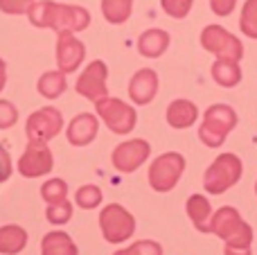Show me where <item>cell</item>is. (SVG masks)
<instances>
[{"mask_svg":"<svg viewBox=\"0 0 257 255\" xmlns=\"http://www.w3.org/2000/svg\"><path fill=\"white\" fill-rule=\"evenodd\" d=\"M210 233L219 235L226 242V246L250 248V244H253V228L230 206L219 208L212 215V219H210Z\"/></svg>","mask_w":257,"mask_h":255,"instance_id":"7a4b0ae2","label":"cell"},{"mask_svg":"<svg viewBox=\"0 0 257 255\" xmlns=\"http://www.w3.org/2000/svg\"><path fill=\"white\" fill-rule=\"evenodd\" d=\"M108 68L102 59H95L88 66L84 68V72L79 75L75 84V90L81 95V97L90 99V102H99L102 97L108 95Z\"/></svg>","mask_w":257,"mask_h":255,"instance_id":"8fae6325","label":"cell"},{"mask_svg":"<svg viewBox=\"0 0 257 255\" xmlns=\"http://www.w3.org/2000/svg\"><path fill=\"white\" fill-rule=\"evenodd\" d=\"M66 88H68L66 72H61L59 68H57V70L43 72V75L39 77V81H36V90H39V93L43 95L45 99H57V97H61V95L66 93Z\"/></svg>","mask_w":257,"mask_h":255,"instance_id":"ffe728a7","label":"cell"},{"mask_svg":"<svg viewBox=\"0 0 257 255\" xmlns=\"http://www.w3.org/2000/svg\"><path fill=\"white\" fill-rule=\"evenodd\" d=\"M237 126V113L228 104H212L205 108L199 126V138L205 147H221L228 134Z\"/></svg>","mask_w":257,"mask_h":255,"instance_id":"3957f363","label":"cell"},{"mask_svg":"<svg viewBox=\"0 0 257 255\" xmlns=\"http://www.w3.org/2000/svg\"><path fill=\"white\" fill-rule=\"evenodd\" d=\"M241 172H244V165H241L239 156H235V154H221V156L214 158V163L205 170V176H203L205 192L223 194L235 183H239Z\"/></svg>","mask_w":257,"mask_h":255,"instance_id":"277c9868","label":"cell"},{"mask_svg":"<svg viewBox=\"0 0 257 255\" xmlns=\"http://www.w3.org/2000/svg\"><path fill=\"white\" fill-rule=\"evenodd\" d=\"M192 5H194V0H160L163 12L167 14V16L176 18V21L185 18L187 14L192 12Z\"/></svg>","mask_w":257,"mask_h":255,"instance_id":"f1b7e54d","label":"cell"},{"mask_svg":"<svg viewBox=\"0 0 257 255\" xmlns=\"http://www.w3.org/2000/svg\"><path fill=\"white\" fill-rule=\"evenodd\" d=\"M133 0H102V14L111 25H122L131 18Z\"/></svg>","mask_w":257,"mask_h":255,"instance_id":"603a6c76","label":"cell"},{"mask_svg":"<svg viewBox=\"0 0 257 255\" xmlns=\"http://www.w3.org/2000/svg\"><path fill=\"white\" fill-rule=\"evenodd\" d=\"M12 176V158H9V152L0 145V183L9 181Z\"/></svg>","mask_w":257,"mask_h":255,"instance_id":"d6a6232c","label":"cell"},{"mask_svg":"<svg viewBox=\"0 0 257 255\" xmlns=\"http://www.w3.org/2000/svg\"><path fill=\"white\" fill-rule=\"evenodd\" d=\"M45 217H48L50 224L54 226H63L72 219V203L68 199L59 203H48V210H45Z\"/></svg>","mask_w":257,"mask_h":255,"instance_id":"4316f807","label":"cell"},{"mask_svg":"<svg viewBox=\"0 0 257 255\" xmlns=\"http://www.w3.org/2000/svg\"><path fill=\"white\" fill-rule=\"evenodd\" d=\"M27 18L34 27L41 30H54L57 34L63 32H84L90 25V14L79 5L54 3V0H36L27 12Z\"/></svg>","mask_w":257,"mask_h":255,"instance_id":"6da1fadb","label":"cell"},{"mask_svg":"<svg viewBox=\"0 0 257 255\" xmlns=\"http://www.w3.org/2000/svg\"><path fill=\"white\" fill-rule=\"evenodd\" d=\"M226 255H250V248H237V246H226Z\"/></svg>","mask_w":257,"mask_h":255,"instance_id":"e575fe53","label":"cell"},{"mask_svg":"<svg viewBox=\"0 0 257 255\" xmlns=\"http://www.w3.org/2000/svg\"><path fill=\"white\" fill-rule=\"evenodd\" d=\"M5 84H7V63L0 59V90L5 88Z\"/></svg>","mask_w":257,"mask_h":255,"instance_id":"836d02e7","label":"cell"},{"mask_svg":"<svg viewBox=\"0 0 257 255\" xmlns=\"http://www.w3.org/2000/svg\"><path fill=\"white\" fill-rule=\"evenodd\" d=\"M63 129V115L59 108L54 106H43L39 111H34L25 122V134L27 140H41V143H48V140L57 138Z\"/></svg>","mask_w":257,"mask_h":255,"instance_id":"30bf717a","label":"cell"},{"mask_svg":"<svg viewBox=\"0 0 257 255\" xmlns=\"http://www.w3.org/2000/svg\"><path fill=\"white\" fill-rule=\"evenodd\" d=\"M41 255H79V248L68 233L52 230L41 239Z\"/></svg>","mask_w":257,"mask_h":255,"instance_id":"d6986e66","label":"cell"},{"mask_svg":"<svg viewBox=\"0 0 257 255\" xmlns=\"http://www.w3.org/2000/svg\"><path fill=\"white\" fill-rule=\"evenodd\" d=\"M102 197L104 194L97 185H81L75 194V203L79 208H84V210H93V208H97L102 203Z\"/></svg>","mask_w":257,"mask_h":255,"instance_id":"484cf974","label":"cell"},{"mask_svg":"<svg viewBox=\"0 0 257 255\" xmlns=\"http://www.w3.org/2000/svg\"><path fill=\"white\" fill-rule=\"evenodd\" d=\"M167 124L172 129H190L196 120H199V108L190 99H174L167 106Z\"/></svg>","mask_w":257,"mask_h":255,"instance_id":"2e32d148","label":"cell"},{"mask_svg":"<svg viewBox=\"0 0 257 255\" xmlns=\"http://www.w3.org/2000/svg\"><path fill=\"white\" fill-rule=\"evenodd\" d=\"M27 246V230L23 226H0V253L16 255Z\"/></svg>","mask_w":257,"mask_h":255,"instance_id":"44dd1931","label":"cell"},{"mask_svg":"<svg viewBox=\"0 0 257 255\" xmlns=\"http://www.w3.org/2000/svg\"><path fill=\"white\" fill-rule=\"evenodd\" d=\"M18 122V111L12 102L0 99V129H12Z\"/></svg>","mask_w":257,"mask_h":255,"instance_id":"4dcf8cb0","label":"cell"},{"mask_svg":"<svg viewBox=\"0 0 257 255\" xmlns=\"http://www.w3.org/2000/svg\"><path fill=\"white\" fill-rule=\"evenodd\" d=\"M151 154V145L142 138L136 140H126V143H120L111 154V163L117 172L122 174H131V172L140 170L147 163Z\"/></svg>","mask_w":257,"mask_h":255,"instance_id":"7c38bea8","label":"cell"},{"mask_svg":"<svg viewBox=\"0 0 257 255\" xmlns=\"http://www.w3.org/2000/svg\"><path fill=\"white\" fill-rule=\"evenodd\" d=\"M52 167H54L52 149L48 147V143H41V140H30L23 156L18 158V172L25 179L45 176L52 172Z\"/></svg>","mask_w":257,"mask_h":255,"instance_id":"9c48e42d","label":"cell"},{"mask_svg":"<svg viewBox=\"0 0 257 255\" xmlns=\"http://www.w3.org/2000/svg\"><path fill=\"white\" fill-rule=\"evenodd\" d=\"M187 215H190L192 224L199 233H210V219H212V206H210L208 197L203 194H192L187 199V206H185Z\"/></svg>","mask_w":257,"mask_h":255,"instance_id":"ac0fdd59","label":"cell"},{"mask_svg":"<svg viewBox=\"0 0 257 255\" xmlns=\"http://www.w3.org/2000/svg\"><path fill=\"white\" fill-rule=\"evenodd\" d=\"M36 0H0V12L9 14V16H21V14H27L30 7Z\"/></svg>","mask_w":257,"mask_h":255,"instance_id":"f546056e","label":"cell"},{"mask_svg":"<svg viewBox=\"0 0 257 255\" xmlns=\"http://www.w3.org/2000/svg\"><path fill=\"white\" fill-rule=\"evenodd\" d=\"M212 79L217 81L223 88H232L241 81V68L239 61H232V59H217L212 63Z\"/></svg>","mask_w":257,"mask_h":255,"instance_id":"7402d4cb","label":"cell"},{"mask_svg":"<svg viewBox=\"0 0 257 255\" xmlns=\"http://www.w3.org/2000/svg\"><path fill=\"white\" fill-rule=\"evenodd\" d=\"M239 27L248 39H257V0H246L241 7Z\"/></svg>","mask_w":257,"mask_h":255,"instance_id":"cb8c5ba5","label":"cell"},{"mask_svg":"<svg viewBox=\"0 0 257 255\" xmlns=\"http://www.w3.org/2000/svg\"><path fill=\"white\" fill-rule=\"evenodd\" d=\"M97 131H99L97 115H93V113H79V115H75L70 120L66 136L72 147H86V145H90L97 138Z\"/></svg>","mask_w":257,"mask_h":255,"instance_id":"9a60e30c","label":"cell"},{"mask_svg":"<svg viewBox=\"0 0 257 255\" xmlns=\"http://www.w3.org/2000/svg\"><path fill=\"white\" fill-rule=\"evenodd\" d=\"M95 111L97 117L117 136H126L128 131L136 129L138 113L131 104L122 102L120 97H102L99 102H95Z\"/></svg>","mask_w":257,"mask_h":255,"instance_id":"5b68a950","label":"cell"},{"mask_svg":"<svg viewBox=\"0 0 257 255\" xmlns=\"http://www.w3.org/2000/svg\"><path fill=\"white\" fill-rule=\"evenodd\" d=\"M201 45H203L205 52L214 54L217 59L241 61V57H244V43L221 25L203 27V32H201Z\"/></svg>","mask_w":257,"mask_h":255,"instance_id":"ba28073f","label":"cell"},{"mask_svg":"<svg viewBox=\"0 0 257 255\" xmlns=\"http://www.w3.org/2000/svg\"><path fill=\"white\" fill-rule=\"evenodd\" d=\"M86 48L72 32H63L57 36V66L61 72H75L84 63Z\"/></svg>","mask_w":257,"mask_h":255,"instance_id":"4fadbf2b","label":"cell"},{"mask_svg":"<svg viewBox=\"0 0 257 255\" xmlns=\"http://www.w3.org/2000/svg\"><path fill=\"white\" fill-rule=\"evenodd\" d=\"M185 172V158L178 152L160 154L154 163L149 165V185L156 192H169L176 188L178 179Z\"/></svg>","mask_w":257,"mask_h":255,"instance_id":"8992f818","label":"cell"},{"mask_svg":"<svg viewBox=\"0 0 257 255\" xmlns=\"http://www.w3.org/2000/svg\"><path fill=\"white\" fill-rule=\"evenodd\" d=\"M156 93H158V75L151 68H142L128 81V97L133 104L145 106V104L154 102Z\"/></svg>","mask_w":257,"mask_h":255,"instance_id":"5bb4252c","label":"cell"},{"mask_svg":"<svg viewBox=\"0 0 257 255\" xmlns=\"http://www.w3.org/2000/svg\"><path fill=\"white\" fill-rule=\"evenodd\" d=\"M113 255H163V248H160L158 242L154 239H140V242L131 244L128 248H120Z\"/></svg>","mask_w":257,"mask_h":255,"instance_id":"83f0119b","label":"cell"},{"mask_svg":"<svg viewBox=\"0 0 257 255\" xmlns=\"http://www.w3.org/2000/svg\"><path fill=\"white\" fill-rule=\"evenodd\" d=\"M169 34L165 30H158V27H154V30H147L140 34V39H138V52L142 54V57L147 59H158L160 54H165V50L169 48Z\"/></svg>","mask_w":257,"mask_h":255,"instance_id":"e0dca14e","label":"cell"},{"mask_svg":"<svg viewBox=\"0 0 257 255\" xmlns=\"http://www.w3.org/2000/svg\"><path fill=\"white\" fill-rule=\"evenodd\" d=\"M41 197L45 203H59L68 197V183L63 179H50L41 185Z\"/></svg>","mask_w":257,"mask_h":255,"instance_id":"d4e9b609","label":"cell"},{"mask_svg":"<svg viewBox=\"0 0 257 255\" xmlns=\"http://www.w3.org/2000/svg\"><path fill=\"white\" fill-rule=\"evenodd\" d=\"M255 194H257V183H255Z\"/></svg>","mask_w":257,"mask_h":255,"instance_id":"d590c367","label":"cell"},{"mask_svg":"<svg viewBox=\"0 0 257 255\" xmlns=\"http://www.w3.org/2000/svg\"><path fill=\"white\" fill-rule=\"evenodd\" d=\"M237 7V0H210V9L212 14H217L219 18H226L235 12Z\"/></svg>","mask_w":257,"mask_h":255,"instance_id":"1f68e13d","label":"cell"},{"mask_svg":"<svg viewBox=\"0 0 257 255\" xmlns=\"http://www.w3.org/2000/svg\"><path fill=\"white\" fill-rule=\"evenodd\" d=\"M99 228L108 244H122L136 233V219L120 203H108L99 212Z\"/></svg>","mask_w":257,"mask_h":255,"instance_id":"52a82bcc","label":"cell"}]
</instances>
